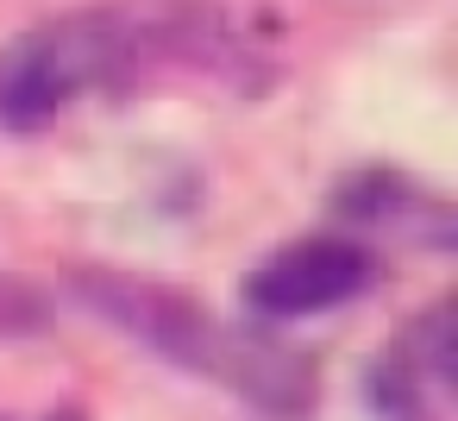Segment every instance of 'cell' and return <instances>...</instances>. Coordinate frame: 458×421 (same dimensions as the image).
<instances>
[{
	"instance_id": "obj_1",
	"label": "cell",
	"mask_w": 458,
	"mask_h": 421,
	"mask_svg": "<svg viewBox=\"0 0 458 421\" xmlns=\"http://www.w3.org/2000/svg\"><path fill=\"white\" fill-rule=\"evenodd\" d=\"M164 76L264 95L270 64L220 0H89L0 45V126L38 133L82 95L126 101Z\"/></svg>"
},
{
	"instance_id": "obj_2",
	"label": "cell",
	"mask_w": 458,
	"mask_h": 421,
	"mask_svg": "<svg viewBox=\"0 0 458 421\" xmlns=\"http://www.w3.org/2000/svg\"><path fill=\"white\" fill-rule=\"evenodd\" d=\"M70 296L89 314H101L107 327L132 333L164 365H176L201 383H220L226 396H239L245 408H258L270 421H308L320 408V365L308 352H295L270 327H239V321L201 308L176 283H157V277H139L120 264H76Z\"/></svg>"
},
{
	"instance_id": "obj_3",
	"label": "cell",
	"mask_w": 458,
	"mask_h": 421,
	"mask_svg": "<svg viewBox=\"0 0 458 421\" xmlns=\"http://www.w3.org/2000/svg\"><path fill=\"white\" fill-rule=\"evenodd\" d=\"M383 283V258L358 233H308L276 245L245 277V308L258 321H308L327 308H345Z\"/></svg>"
},
{
	"instance_id": "obj_4",
	"label": "cell",
	"mask_w": 458,
	"mask_h": 421,
	"mask_svg": "<svg viewBox=\"0 0 458 421\" xmlns=\"http://www.w3.org/2000/svg\"><path fill=\"white\" fill-rule=\"evenodd\" d=\"M364 396L377 421H458V308L433 302L370 358Z\"/></svg>"
},
{
	"instance_id": "obj_5",
	"label": "cell",
	"mask_w": 458,
	"mask_h": 421,
	"mask_svg": "<svg viewBox=\"0 0 458 421\" xmlns=\"http://www.w3.org/2000/svg\"><path fill=\"white\" fill-rule=\"evenodd\" d=\"M333 214L352 220L358 233H402V239H420L433 252H452L458 239V220H452V202L433 195L427 183L402 176V170H352L339 189H333Z\"/></svg>"
},
{
	"instance_id": "obj_6",
	"label": "cell",
	"mask_w": 458,
	"mask_h": 421,
	"mask_svg": "<svg viewBox=\"0 0 458 421\" xmlns=\"http://www.w3.org/2000/svg\"><path fill=\"white\" fill-rule=\"evenodd\" d=\"M45 321H51V289L20 271H0V339H26Z\"/></svg>"
}]
</instances>
